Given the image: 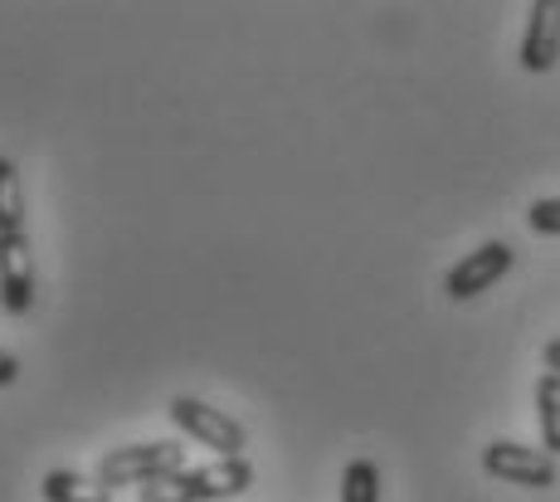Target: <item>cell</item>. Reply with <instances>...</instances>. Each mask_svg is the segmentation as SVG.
Segmentation results:
<instances>
[{
  "label": "cell",
  "instance_id": "cell-9",
  "mask_svg": "<svg viewBox=\"0 0 560 502\" xmlns=\"http://www.w3.org/2000/svg\"><path fill=\"white\" fill-rule=\"evenodd\" d=\"M536 424H541L546 454L560 458V376L551 371H541V381H536Z\"/></svg>",
  "mask_w": 560,
  "mask_h": 502
},
{
  "label": "cell",
  "instance_id": "cell-6",
  "mask_svg": "<svg viewBox=\"0 0 560 502\" xmlns=\"http://www.w3.org/2000/svg\"><path fill=\"white\" fill-rule=\"evenodd\" d=\"M0 307L10 317H25L35 307V249L30 234H0Z\"/></svg>",
  "mask_w": 560,
  "mask_h": 502
},
{
  "label": "cell",
  "instance_id": "cell-8",
  "mask_svg": "<svg viewBox=\"0 0 560 502\" xmlns=\"http://www.w3.org/2000/svg\"><path fill=\"white\" fill-rule=\"evenodd\" d=\"M45 502H113V488L79 468H49L45 474Z\"/></svg>",
  "mask_w": 560,
  "mask_h": 502
},
{
  "label": "cell",
  "instance_id": "cell-4",
  "mask_svg": "<svg viewBox=\"0 0 560 502\" xmlns=\"http://www.w3.org/2000/svg\"><path fill=\"white\" fill-rule=\"evenodd\" d=\"M482 474L498 478V483H512V488H556V458L546 448H532V444H512V440H492L482 448Z\"/></svg>",
  "mask_w": 560,
  "mask_h": 502
},
{
  "label": "cell",
  "instance_id": "cell-11",
  "mask_svg": "<svg viewBox=\"0 0 560 502\" xmlns=\"http://www.w3.org/2000/svg\"><path fill=\"white\" fill-rule=\"evenodd\" d=\"M341 502H381V468L371 458H351L341 474Z\"/></svg>",
  "mask_w": 560,
  "mask_h": 502
},
{
  "label": "cell",
  "instance_id": "cell-10",
  "mask_svg": "<svg viewBox=\"0 0 560 502\" xmlns=\"http://www.w3.org/2000/svg\"><path fill=\"white\" fill-rule=\"evenodd\" d=\"M25 230V186L10 156H0V234H20Z\"/></svg>",
  "mask_w": 560,
  "mask_h": 502
},
{
  "label": "cell",
  "instance_id": "cell-5",
  "mask_svg": "<svg viewBox=\"0 0 560 502\" xmlns=\"http://www.w3.org/2000/svg\"><path fill=\"white\" fill-rule=\"evenodd\" d=\"M512 264H516L512 244L508 240H488V244H478V249H468V259H458L454 269H448L444 293L454 297V303H468V297L488 293L498 279H508Z\"/></svg>",
  "mask_w": 560,
  "mask_h": 502
},
{
  "label": "cell",
  "instance_id": "cell-1",
  "mask_svg": "<svg viewBox=\"0 0 560 502\" xmlns=\"http://www.w3.org/2000/svg\"><path fill=\"white\" fill-rule=\"evenodd\" d=\"M249 483H254L249 458H214V464L180 468V474L147 483L137 502H224L240 498Z\"/></svg>",
  "mask_w": 560,
  "mask_h": 502
},
{
  "label": "cell",
  "instance_id": "cell-14",
  "mask_svg": "<svg viewBox=\"0 0 560 502\" xmlns=\"http://www.w3.org/2000/svg\"><path fill=\"white\" fill-rule=\"evenodd\" d=\"M541 366L551 371V376H560V337H556V341H546V351H541Z\"/></svg>",
  "mask_w": 560,
  "mask_h": 502
},
{
  "label": "cell",
  "instance_id": "cell-7",
  "mask_svg": "<svg viewBox=\"0 0 560 502\" xmlns=\"http://www.w3.org/2000/svg\"><path fill=\"white\" fill-rule=\"evenodd\" d=\"M560 63V0H536L526 10V35H522V69L526 73H551Z\"/></svg>",
  "mask_w": 560,
  "mask_h": 502
},
{
  "label": "cell",
  "instance_id": "cell-2",
  "mask_svg": "<svg viewBox=\"0 0 560 502\" xmlns=\"http://www.w3.org/2000/svg\"><path fill=\"white\" fill-rule=\"evenodd\" d=\"M186 468V444L176 440H147V444H122L113 454H103L98 483L103 488H147L156 478H171Z\"/></svg>",
  "mask_w": 560,
  "mask_h": 502
},
{
  "label": "cell",
  "instance_id": "cell-12",
  "mask_svg": "<svg viewBox=\"0 0 560 502\" xmlns=\"http://www.w3.org/2000/svg\"><path fill=\"white\" fill-rule=\"evenodd\" d=\"M526 224H532L536 234H560V196L532 200V210H526Z\"/></svg>",
  "mask_w": 560,
  "mask_h": 502
},
{
  "label": "cell",
  "instance_id": "cell-3",
  "mask_svg": "<svg viewBox=\"0 0 560 502\" xmlns=\"http://www.w3.org/2000/svg\"><path fill=\"white\" fill-rule=\"evenodd\" d=\"M166 415H171V424H176L186 440H196L205 444L210 454H220V458H244V424L240 420H230L224 410H214V405H205L196 400V395H176V400L166 405Z\"/></svg>",
  "mask_w": 560,
  "mask_h": 502
},
{
  "label": "cell",
  "instance_id": "cell-13",
  "mask_svg": "<svg viewBox=\"0 0 560 502\" xmlns=\"http://www.w3.org/2000/svg\"><path fill=\"white\" fill-rule=\"evenodd\" d=\"M15 381H20V357L0 347V386H15Z\"/></svg>",
  "mask_w": 560,
  "mask_h": 502
}]
</instances>
